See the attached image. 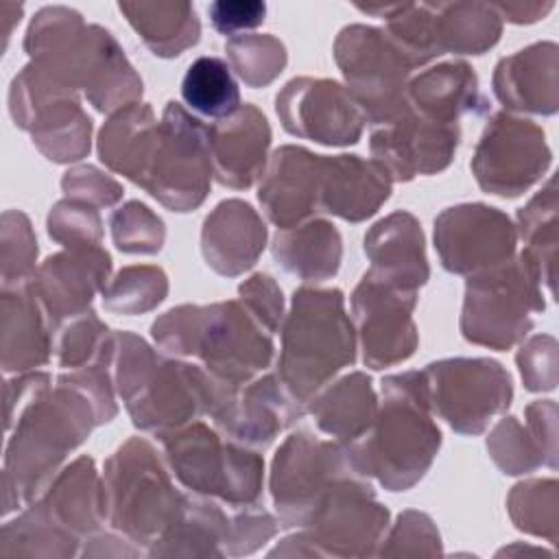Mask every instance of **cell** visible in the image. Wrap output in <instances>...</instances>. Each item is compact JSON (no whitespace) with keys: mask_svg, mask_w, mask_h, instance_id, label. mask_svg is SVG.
Listing matches in <instances>:
<instances>
[{"mask_svg":"<svg viewBox=\"0 0 559 559\" xmlns=\"http://www.w3.org/2000/svg\"><path fill=\"white\" fill-rule=\"evenodd\" d=\"M116 386L133 424L162 439L199 415H216L234 384L221 382L201 367L162 360L135 334H114Z\"/></svg>","mask_w":559,"mask_h":559,"instance_id":"1","label":"cell"},{"mask_svg":"<svg viewBox=\"0 0 559 559\" xmlns=\"http://www.w3.org/2000/svg\"><path fill=\"white\" fill-rule=\"evenodd\" d=\"M382 395L371 428L349 443V454L362 476H376L386 489L404 491L428 472L441 432L430 417L424 371L384 378Z\"/></svg>","mask_w":559,"mask_h":559,"instance_id":"2","label":"cell"},{"mask_svg":"<svg viewBox=\"0 0 559 559\" xmlns=\"http://www.w3.org/2000/svg\"><path fill=\"white\" fill-rule=\"evenodd\" d=\"M153 338L177 356H197L207 373L240 386L273 358L271 334L242 301L179 306L153 323Z\"/></svg>","mask_w":559,"mask_h":559,"instance_id":"3","label":"cell"},{"mask_svg":"<svg viewBox=\"0 0 559 559\" xmlns=\"http://www.w3.org/2000/svg\"><path fill=\"white\" fill-rule=\"evenodd\" d=\"M96 424L92 402L61 376L55 391L41 389L20 411L15 432L7 445V496L15 491V504L31 500Z\"/></svg>","mask_w":559,"mask_h":559,"instance_id":"4","label":"cell"},{"mask_svg":"<svg viewBox=\"0 0 559 559\" xmlns=\"http://www.w3.org/2000/svg\"><path fill=\"white\" fill-rule=\"evenodd\" d=\"M354 328L345 314L343 293L299 288L282 330L277 378L284 389L306 404L328 380L354 362Z\"/></svg>","mask_w":559,"mask_h":559,"instance_id":"5","label":"cell"},{"mask_svg":"<svg viewBox=\"0 0 559 559\" xmlns=\"http://www.w3.org/2000/svg\"><path fill=\"white\" fill-rule=\"evenodd\" d=\"M103 485L109 522L142 544L159 539L186 502L144 439H129L118 448L107 461Z\"/></svg>","mask_w":559,"mask_h":559,"instance_id":"6","label":"cell"},{"mask_svg":"<svg viewBox=\"0 0 559 559\" xmlns=\"http://www.w3.org/2000/svg\"><path fill=\"white\" fill-rule=\"evenodd\" d=\"M166 459L188 489L216 496L231 507H253L262 489V459L238 441L197 421L164 437Z\"/></svg>","mask_w":559,"mask_h":559,"instance_id":"7","label":"cell"},{"mask_svg":"<svg viewBox=\"0 0 559 559\" xmlns=\"http://www.w3.org/2000/svg\"><path fill=\"white\" fill-rule=\"evenodd\" d=\"M542 286L520 258L467 280L461 317L463 336L491 349H509L531 330V312L544 310Z\"/></svg>","mask_w":559,"mask_h":559,"instance_id":"8","label":"cell"},{"mask_svg":"<svg viewBox=\"0 0 559 559\" xmlns=\"http://www.w3.org/2000/svg\"><path fill=\"white\" fill-rule=\"evenodd\" d=\"M334 57L367 122L378 127L408 109L406 76L413 66L384 31L345 26L336 37Z\"/></svg>","mask_w":559,"mask_h":559,"instance_id":"9","label":"cell"},{"mask_svg":"<svg viewBox=\"0 0 559 559\" xmlns=\"http://www.w3.org/2000/svg\"><path fill=\"white\" fill-rule=\"evenodd\" d=\"M207 127L181 105L168 103L159 120V142L142 188L162 205L188 212L203 203L212 181Z\"/></svg>","mask_w":559,"mask_h":559,"instance_id":"10","label":"cell"},{"mask_svg":"<svg viewBox=\"0 0 559 559\" xmlns=\"http://www.w3.org/2000/svg\"><path fill=\"white\" fill-rule=\"evenodd\" d=\"M354 474L360 472L354 467L349 445L321 441L308 432L290 435L277 450L271 474L273 500L286 526L306 524L321 498Z\"/></svg>","mask_w":559,"mask_h":559,"instance_id":"11","label":"cell"},{"mask_svg":"<svg viewBox=\"0 0 559 559\" xmlns=\"http://www.w3.org/2000/svg\"><path fill=\"white\" fill-rule=\"evenodd\" d=\"M430 406L461 435H478L511 404V378L489 358L439 360L424 369Z\"/></svg>","mask_w":559,"mask_h":559,"instance_id":"12","label":"cell"},{"mask_svg":"<svg viewBox=\"0 0 559 559\" xmlns=\"http://www.w3.org/2000/svg\"><path fill=\"white\" fill-rule=\"evenodd\" d=\"M548 166L550 148L544 131L535 122L509 114L491 118L472 159L478 186L500 197L522 194Z\"/></svg>","mask_w":559,"mask_h":559,"instance_id":"13","label":"cell"},{"mask_svg":"<svg viewBox=\"0 0 559 559\" xmlns=\"http://www.w3.org/2000/svg\"><path fill=\"white\" fill-rule=\"evenodd\" d=\"M389 513L373 500L365 476L354 474L338 480L317 504L308 533L301 537L312 544V552L360 557L371 555L386 528Z\"/></svg>","mask_w":559,"mask_h":559,"instance_id":"14","label":"cell"},{"mask_svg":"<svg viewBox=\"0 0 559 559\" xmlns=\"http://www.w3.org/2000/svg\"><path fill=\"white\" fill-rule=\"evenodd\" d=\"M415 304L417 290L400 288L371 271L365 273L352 295V310L367 367H391L415 352L417 330L411 317Z\"/></svg>","mask_w":559,"mask_h":559,"instance_id":"15","label":"cell"},{"mask_svg":"<svg viewBox=\"0 0 559 559\" xmlns=\"http://www.w3.org/2000/svg\"><path fill=\"white\" fill-rule=\"evenodd\" d=\"M435 242L448 271L480 273L511 260L515 227L496 207L456 205L437 216Z\"/></svg>","mask_w":559,"mask_h":559,"instance_id":"16","label":"cell"},{"mask_svg":"<svg viewBox=\"0 0 559 559\" xmlns=\"http://www.w3.org/2000/svg\"><path fill=\"white\" fill-rule=\"evenodd\" d=\"M277 114L288 133L321 144H354L367 122L347 92L328 79H293L277 94Z\"/></svg>","mask_w":559,"mask_h":559,"instance_id":"17","label":"cell"},{"mask_svg":"<svg viewBox=\"0 0 559 559\" xmlns=\"http://www.w3.org/2000/svg\"><path fill=\"white\" fill-rule=\"evenodd\" d=\"M459 144V124L419 116L411 107L397 118L378 124L371 133V153L391 179L408 181L415 175L443 170Z\"/></svg>","mask_w":559,"mask_h":559,"instance_id":"18","label":"cell"},{"mask_svg":"<svg viewBox=\"0 0 559 559\" xmlns=\"http://www.w3.org/2000/svg\"><path fill=\"white\" fill-rule=\"evenodd\" d=\"M111 262L103 247L68 249L50 255L28 280L50 328L87 310L96 290L107 286Z\"/></svg>","mask_w":559,"mask_h":559,"instance_id":"19","label":"cell"},{"mask_svg":"<svg viewBox=\"0 0 559 559\" xmlns=\"http://www.w3.org/2000/svg\"><path fill=\"white\" fill-rule=\"evenodd\" d=\"M301 406L277 376H264L236 386L214 421L231 441L264 448L304 415Z\"/></svg>","mask_w":559,"mask_h":559,"instance_id":"20","label":"cell"},{"mask_svg":"<svg viewBox=\"0 0 559 559\" xmlns=\"http://www.w3.org/2000/svg\"><path fill=\"white\" fill-rule=\"evenodd\" d=\"M258 199L280 229L301 225L321 212V155L301 146H282L271 157Z\"/></svg>","mask_w":559,"mask_h":559,"instance_id":"21","label":"cell"},{"mask_svg":"<svg viewBox=\"0 0 559 559\" xmlns=\"http://www.w3.org/2000/svg\"><path fill=\"white\" fill-rule=\"evenodd\" d=\"M207 133L218 183L242 190L264 177L271 129L253 105H240L236 114L207 127Z\"/></svg>","mask_w":559,"mask_h":559,"instance_id":"22","label":"cell"},{"mask_svg":"<svg viewBox=\"0 0 559 559\" xmlns=\"http://www.w3.org/2000/svg\"><path fill=\"white\" fill-rule=\"evenodd\" d=\"M391 175L376 159L321 155V212L358 223L376 214L391 194Z\"/></svg>","mask_w":559,"mask_h":559,"instance_id":"23","label":"cell"},{"mask_svg":"<svg viewBox=\"0 0 559 559\" xmlns=\"http://www.w3.org/2000/svg\"><path fill=\"white\" fill-rule=\"evenodd\" d=\"M557 70V46L552 41L533 44L500 59L493 72V92L513 111L555 114L559 103Z\"/></svg>","mask_w":559,"mask_h":559,"instance_id":"24","label":"cell"},{"mask_svg":"<svg viewBox=\"0 0 559 559\" xmlns=\"http://www.w3.org/2000/svg\"><path fill=\"white\" fill-rule=\"evenodd\" d=\"M266 242V227L258 212L229 199L214 207L201 231V249L207 264L221 275H238L253 266Z\"/></svg>","mask_w":559,"mask_h":559,"instance_id":"25","label":"cell"},{"mask_svg":"<svg viewBox=\"0 0 559 559\" xmlns=\"http://www.w3.org/2000/svg\"><path fill=\"white\" fill-rule=\"evenodd\" d=\"M365 253L373 264L371 273L400 288L417 290L430 275L419 223L408 212H393L376 223L365 236Z\"/></svg>","mask_w":559,"mask_h":559,"instance_id":"26","label":"cell"},{"mask_svg":"<svg viewBox=\"0 0 559 559\" xmlns=\"http://www.w3.org/2000/svg\"><path fill=\"white\" fill-rule=\"evenodd\" d=\"M79 87L98 111H114L133 105L142 94V81L122 55L109 31L87 26L85 48L79 68Z\"/></svg>","mask_w":559,"mask_h":559,"instance_id":"27","label":"cell"},{"mask_svg":"<svg viewBox=\"0 0 559 559\" xmlns=\"http://www.w3.org/2000/svg\"><path fill=\"white\" fill-rule=\"evenodd\" d=\"M46 515L70 537L92 533L107 515L105 485L87 456L68 465L39 500Z\"/></svg>","mask_w":559,"mask_h":559,"instance_id":"28","label":"cell"},{"mask_svg":"<svg viewBox=\"0 0 559 559\" xmlns=\"http://www.w3.org/2000/svg\"><path fill=\"white\" fill-rule=\"evenodd\" d=\"M159 142V122L142 103L118 109L100 129L98 155L118 175L142 186Z\"/></svg>","mask_w":559,"mask_h":559,"instance_id":"29","label":"cell"},{"mask_svg":"<svg viewBox=\"0 0 559 559\" xmlns=\"http://www.w3.org/2000/svg\"><path fill=\"white\" fill-rule=\"evenodd\" d=\"M50 323L28 282L2 290V369L26 371L50 354Z\"/></svg>","mask_w":559,"mask_h":559,"instance_id":"30","label":"cell"},{"mask_svg":"<svg viewBox=\"0 0 559 559\" xmlns=\"http://www.w3.org/2000/svg\"><path fill=\"white\" fill-rule=\"evenodd\" d=\"M555 404L535 402L526 408L528 428L515 417L502 419L487 439L496 465L504 474H524L539 465L555 467Z\"/></svg>","mask_w":559,"mask_h":559,"instance_id":"31","label":"cell"},{"mask_svg":"<svg viewBox=\"0 0 559 559\" xmlns=\"http://www.w3.org/2000/svg\"><path fill=\"white\" fill-rule=\"evenodd\" d=\"M406 103L419 116L448 124H456L461 114H480L487 109L476 74L463 61L441 63L421 72L406 85Z\"/></svg>","mask_w":559,"mask_h":559,"instance_id":"32","label":"cell"},{"mask_svg":"<svg viewBox=\"0 0 559 559\" xmlns=\"http://www.w3.org/2000/svg\"><path fill=\"white\" fill-rule=\"evenodd\" d=\"M275 260L301 280H328L341 264V236L328 221L282 229L273 242Z\"/></svg>","mask_w":559,"mask_h":559,"instance_id":"33","label":"cell"},{"mask_svg":"<svg viewBox=\"0 0 559 559\" xmlns=\"http://www.w3.org/2000/svg\"><path fill=\"white\" fill-rule=\"evenodd\" d=\"M310 411L321 430L349 445L371 428L378 406L369 378L349 373L317 397Z\"/></svg>","mask_w":559,"mask_h":559,"instance_id":"34","label":"cell"},{"mask_svg":"<svg viewBox=\"0 0 559 559\" xmlns=\"http://www.w3.org/2000/svg\"><path fill=\"white\" fill-rule=\"evenodd\" d=\"M118 9L159 57H177L199 39L201 24L190 2H120Z\"/></svg>","mask_w":559,"mask_h":559,"instance_id":"35","label":"cell"},{"mask_svg":"<svg viewBox=\"0 0 559 559\" xmlns=\"http://www.w3.org/2000/svg\"><path fill=\"white\" fill-rule=\"evenodd\" d=\"M37 148L52 162H76L90 151L92 122L76 98H59L44 107L26 129Z\"/></svg>","mask_w":559,"mask_h":559,"instance_id":"36","label":"cell"},{"mask_svg":"<svg viewBox=\"0 0 559 559\" xmlns=\"http://www.w3.org/2000/svg\"><path fill=\"white\" fill-rule=\"evenodd\" d=\"M358 9L386 20L391 41L402 50V55L408 59L413 68L443 55L437 4H426V2L384 4V7L360 4Z\"/></svg>","mask_w":559,"mask_h":559,"instance_id":"37","label":"cell"},{"mask_svg":"<svg viewBox=\"0 0 559 559\" xmlns=\"http://www.w3.org/2000/svg\"><path fill=\"white\" fill-rule=\"evenodd\" d=\"M520 231L526 240V249L522 251L524 264L535 275L537 284L544 282L552 288L555 277V251H557V188L555 179L546 183L542 192H537L526 207L520 210Z\"/></svg>","mask_w":559,"mask_h":559,"instance_id":"38","label":"cell"},{"mask_svg":"<svg viewBox=\"0 0 559 559\" xmlns=\"http://www.w3.org/2000/svg\"><path fill=\"white\" fill-rule=\"evenodd\" d=\"M437 13L443 52L480 55L498 41L502 31L493 4L441 2L437 4Z\"/></svg>","mask_w":559,"mask_h":559,"instance_id":"39","label":"cell"},{"mask_svg":"<svg viewBox=\"0 0 559 559\" xmlns=\"http://www.w3.org/2000/svg\"><path fill=\"white\" fill-rule=\"evenodd\" d=\"M227 535L229 522L216 504L186 500L177 520L155 539L168 546L153 555H223L216 546L227 544Z\"/></svg>","mask_w":559,"mask_h":559,"instance_id":"40","label":"cell"},{"mask_svg":"<svg viewBox=\"0 0 559 559\" xmlns=\"http://www.w3.org/2000/svg\"><path fill=\"white\" fill-rule=\"evenodd\" d=\"M181 96L201 116L223 120L240 109V92L231 68L218 57H199L181 81Z\"/></svg>","mask_w":559,"mask_h":559,"instance_id":"41","label":"cell"},{"mask_svg":"<svg viewBox=\"0 0 559 559\" xmlns=\"http://www.w3.org/2000/svg\"><path fill=\"white\" fill-rule=\"evenodd\" d=\"M168 293V282L157 266H127L105 288L103 304L111 312L140 314L155 308Z\"/></svg>","mask_w":559,"mask_h":559,"instance_id":"42","label":"cell"},{"mask_svg":"<svg viewBox=\"0 0 559 559\" xmlns=\"http://www.w3.org/2000/svg\"><path fill=\"white\" fill-rule=\"evenodd\" d=\"M225 50L234 72L251 87L269 85L286 66V48L273 35H234Z\"/></svg>","mask_w":559,"mask_h":559,"instance_id":"43","label":"cell"},{"mask_svg":"<svg viewBox=\"0 0 559 559\" xmlns=\"http://www.w3.org/2000/svg\"><path fill=\"white\" fill-rule=\"evenodd\" d=\"M114 336H109V330L92 310L66 321V328L57 338V358L63 369H81L114 354Z\"/></svg>","mask_w":559,"mask_h":559,"instance_id":"44","label":"cell"},{"mask_svg":"<svg viewBox=\"0 0 559 559\" xmlns=\"http://www.w3.org/2000/svg\"><path fill=\"white\" fill-rule=\"evenodd\" d=\"M509 513L518 528L555 539L557 526V483L528 480L513 487L509 496Z\"/></svg>","mask_w":559,"mask_h":559,"instance_id":"45","label":"cell"},{"mask_svg":"<svg viewBox=\"0 0 559 559\" xmlns=\"http://www.w3.org/2000/svg\"><path fill=\"white\" fill-rule=\"evenodd\" d=\"M111 236L124 253H157L164 245V223L144 203L131 201L114 212Z\"/></svg>","mask_w":559,"mask_h":559,"instance_id":"46","label":"cell"},{"mask_svg":"<svg viewBox=\"0 0 559 559\" xmlns=\"http://www.w3.org/2000/svg\"><path fill=\"white\" fill-rule=\"evenodd\" d=\"M48 234L68 249L100 247V216L96 205L66 199L59 201L48 216Z\"/></svg>","mask_w":559,"mask_h":559,"instance_id":"47","label":"cell"},{"mask_svg":"<svg viewBox=\"0 0 559 559\" xmlns=\"http://www.w3.org/2000/svg\"><path fill=\"white\" fill-rule=\"evenodd\" d=\"M37 240L31 223L22 212H4L2 216V284L15 286L35 273Z\"/></svg>","mask_w":559,"mask_h":559,"instance_id":"48","label":"cell"},{"mask_svg":"<svg viewBox=\"0 0 559 559\" xmlns=\"http://www.w3.org/2000/svg\"><path fill=\"white\" fill-rule=\"evenodd\" d=\"M526 389L548 391L557 382V343L552 336H533L518 354Z\"/></svg>","mask_w":559,"mask_h":559,"instance_id":"49","label":"cell"},{"mask_svg":"<svg viewBox=\"0 0 559 559\" xmlns=\"http://www.w3.org/2000/svg\"><path fill=\"white\" fill-rule=\"evenodd\" d=\"M240 301L253 319L273 334L282 321V290L271 275L258 273L240 286Z\"/></svg>","mask_w":559,"mask_h":559,"instance_id":"50","label":"cell"},{"mask_svg":"<svg viewBox=\"0 0 559 559\" xmlns=\"http://www.w3.org/2000/svg\"><path fill=\"white\" fill-rule=\"evenodd\" d=\"M61 186L68 199H79L96 207L114 205L122 197V188L111 177H105L100 170H96L94 166H81L66 173Z\"/></svg>","mask_w":559,"mask_h":559,"instance_id":"51","label":"cell"},{"mask_svg":"<svg viewBox=\"0 0 559 559\" xmlns=\"http://www.w3.org/2000/svg\"><path fill=\"white\" fill-rule=\"evenodd\" d=\"M207 13L218 33L234 37L240 31H249L262 24L266 4L258 0H218L210 4Z\"/></svg>","mask_w":559,"mask_h":559,"instance_id":"52","label":"cell"},{"mask_svg":"<svg viewBox=\"0 0 559 559\" xmlns=\"http://www.w3.org/2000/svg\"><path fill=\"white\" fill-rule=\"evenodd\" d=\"M496 13L500 17H507L511 22H535L539 17H544L550 9H552V2H546V4H539V2H498L493 4Z\"/></svg>","mask_w":559,"mask_h":559,"instance_id":"53","label":"cell"}]
</instances>
